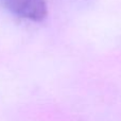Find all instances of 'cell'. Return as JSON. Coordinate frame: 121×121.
<instances>
[{
	"label": "cell",
	"instance_id": "obj_1",
	"mask_svg": "<svg viewBox=\"0 0 121 121\" xmlns=\"http://www.w3.org/2000/svg\"><path fill=\"white\" fill-rule=\"evenodd\" d=\"M1 2L11 13L29 20L39 21L47 14L45 0H1Z\"/></svg>",
	"mask_w": 121,
	"mask_h": 121
}]
</instances>
